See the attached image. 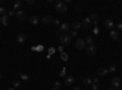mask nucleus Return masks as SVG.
I'll list each match as a JSON object with an SVG mask.
<instances>
[{"label":"nucleus","instance_id":"nucleus-18","mask_svg":"<svg viewBox=\"0 0 122 90\" xmlns=\"http://www.w3.org/2000/svg\"><path fill=\"white\" fill-rule=\"evenodd\" d=\"M21 7H22V3H21V1H16V3L14 4V10H17V11H20V10H21Z\"/></svg>","mask_w":122,"mask_h":90},{"label":"nucleus","instance_id":"nucleus-35","mask_svg":"<svg viewBox=\"0 0 122 90\" xmlns=\"http://www.w3.org/2000/svg\"><path fill=\"white\" fill-rule=\"evenodd\" d=\"M82 11H83L82 7H78V9H77V12H82Z\"/></svg>","mask_w":122,"mask_h":90},{"label":"nucleus","instance_id":"nucleus-2","mask_svg":"<svg viewBox=\"0 0 122 90\" xmlns=\"http://www.w3.org/2000/svg\"><path fill=\"white\" fill-rule=\"evenodd\" d=\"M71 39H72V38L70 37V34H61L60 42H61L62 45H68V44H71Z\"/></svg>","mask_w":122,"mask_h":90},{"label":"nucleus","instance_id":"nucleus-43","mask_svg":"<svg viewBox=\"0 0 122 90\" xmlns=\"http://www.w3.org/2000/svg\"><path fill=\"white\" fill-rule=\"evenodd\" d=\"M121 86H122V85H121Z\"/></svg>","mask_w":122,"mask_h":90},{"label":"nucleus","instance_id":"nucleus-10","mask_svg":"<svg viewBox=\"0 0 122 90\" xmlns=\"http://www.w3.org/2000/svg\"><path fill=\"white\" fill-rule=\"evenodd\" d=\"M90 26H92V21H90V18H89V17L84 18L83 21H82V27H84V28H89Z\"/></svg>","mask_w":122,"mask_h":90},{"label":"nucleus","instance_id":"nucleus-41","mask_svg":"<svg viewBox=\"0 0 122 90\" xmlns=\"http://www.w3.org/2000/svg\"><path fill=\"white\" fill-rule=\"evenodd\" d=\"M0 78H1V73H0Z\"/></svg>","mask_w":122,"mask_h":90},{"label":"nucleus","instance_id":"nucleus-26","mask_svg":"<svg viewBox=\"0 0 122 90\" xmlns=\"http://www.w3.org/2000/svg\"><path fill=\"white\" fill-rule=\"evenodd\" d=\"M6 14V9L4 7V6H1V7H0V15H1V16H4Z\"/></svg>","mask_w":122,"mask_h":90},{"label":"nucleus","instance_id":"nucleus-11","mask_svg":"<svg viewBox=\"0 0 122 90\" xmlns=\"http://www.w3.org/2000/svg\"><path fill=\"white\" fill-rule=\"evenodd\" d=\"M105 27L107 29H112L115 27V23H114L112 19H106V21H105Z\"/></svg>","mask_w":122,"mask_h":90},{"label":"nucleus","instance_id":"nucleus-29","mask_svg":"<svg viewBox=\"0 0 122 90\" xmlns=\"http://www.w3.org/2000/svg\"><path fill=\"white\" fill-rule=\"evenodd\" d=\"M14 15H16V12L14 11V9H12V10H10V11H9V16H14Z\"/></svg>","mask_w":122,"mask_h":90},{"label":"nucleus","instance_id":"nucleus-37","mask_svg":"<svg viewBox=\"0 0 122 90\" xmlns=\"http://www.w3.org/2000/svg\"><path fill=\"white\" fill-rule=\"evenodd\" d=\"M73 90H81L79 86H73Z\"/></svg>","mask_w":122,"mask_h":90},{"label":"nucleus","instance_id":"nucleus-22","mask_svg":"<svg viewBox=\"0 0 122 90\" xmlns=\"http://www.w3.org/2000/svg\"><path fill=\"white\" fill-rule=\"evenodd\" d=\"M92 89L93 90H99L100 89V84L99 83H93L92 84Z\"/></svg>","mask_w":122,"mask_h":90},{"label":"nucleus","instance_id":"nucleus-7","mask_svg":"<svg viewBox=\"0 0 122 90\" xmlns=\"http://www.w3.org/2000/svg\"><path fill=\"white\" fill-rule=\"evenodd\" d=\"M120 85H121V79L118 77H114L112 78V88L114 89L115 88H120Z\"/></svg>","mask_w":122,"mask_h":90},{"label":"nucleus","instance_id":"nucleus-8","mask_svg":"<svg viewBox=\"0 0 122 90\" xmlns=\"http://www.w3.org/2000/svg\"><path fill=\"white\" fill-rule=\"evenodd\" d=\"M107 73H109L107 68H105V67H100V68H98V74H99L100 77H104V76H106Z\"/></svg>","mask_w":122,"mask_h":90},{"label":"nucleus","instance_id":"nucleus-31","mask_svg":"<svg viewBox=\"0 0 122 90\" xmlns=\"http://www.w3.org/2000/svg\"><path fill=\"white\" fill-rule=\"evenodd\" d=\"M27 4H28V5H33L34 1H33V0H27Z\"/></svg>","mask_w":122,"mask_h":90},{"label":"nucleus","instance_id":"nucleus-5","mask_svg":"<svg viewBox=\"0 0 122 90\" xmlns=\"http://www.w3.org/2000/svg\"><path fill=\"white\" fill-rule=\"evenodd\" d=\"M110 38L112 39V40H118V38H120V33H118V31H116V29H112V31H110Z\"/></svg>","mask_w":122,"mask_h":90},{"label":"nucleus","instance_id":"nucleus-40","mask_svg":"<svg viewBox=\"0 0 122 90\" xmlns=\"http://www.w3.org/2000/svg\"><path fill=\"white\" fill-rule=\"evenodd\" d=\"M51 90H56V89H55V88H53V89H51Z\"/></svg>","mask_w":122,"mask_h":90},{"label":"nucleus","instance_id":"nucleus-32","mask_svg":"<svg viewBox=\"0 0 122 90\" xmlns=\"http://www.w3.org/2000/svg\"><path fill=\"white\" fill-rule=\"evenodd\" d=\"M65 74H66V72H65V69H64V71H61V72H60V76H61V77H64Z\"/></svg>","mask_w":122,"mask_h":90},{"label":"nucleus","instance_id":"nucleus-14","mask_svg":"<svg viewBox=\"0 0 122 90\" xmlns=\"http://www.w3.org/2000/svg\"><path fill=\"white\" fill-rule=\"evenodd\" d=\"M42 22H43V23H45V24H48V23H51V22H53V18H51V16L46 15V16H44V17L42 18Z\"/></svg>","mask_w":122,"mask_h":90},{"label":"nucleus","instance_id":"nucleus-20","mask_svg":"<svg viewBox=\"0 0 122 90\" xmlns=\"http://www.w3.org/2000/svg\"><path fill=\"white\" fill-rule=\"evenodd\" d=\"M60 57H61V60H62V61H67V60H68V55H67L66 52H61Z\"/></svg>","mask_w":122,"mask_h":90},{"label":"nucleus","instance_id":"nucleus-27","mask_svg":"<svg viewBox=\"0 0 122 90\" xmlns=\"http://www.w3.org/2000/svg\"><path fill=\"white\" fill-rule=\"evenodd\" d=\"M14 88L18 89L20 88V81H14Z\"/></svg>","mask_w":122,"mask_h":90},{"label":"nucleus","instance_id":"nucleus-3","mask_svg":"<svg viewBox=\"0 0 122 90\" xmlns=\"http://www.w3.org/2000/svg\"><path fill=\"white\" fill-rule=\"evenodd\" d=\"M76 47L79 49V50L86 49V42L83 40V39H77L76 40Z\"/></svg>","mask_w":122,"mask_h":90},{"label":"nucleus","instance_id":"nucleus-12","mask_svg":"<svg viewBox=\"0 0 122 90\" xmlns=\"http://www.w3.org/2000/svg\"><path fill=\"white\" fill-rule=\"evenodd\" d=\"M0 22L3 23V26H9V16L7 15H4L0 17Z\"/></svg>","mask_w":122,"mask_h":90},{"label":"nucleus","instance_id":"nucleus-24","mask_svg":"<svg viewBox=\"0 0 122 90\" xmlns=\"http://www.w3.org/2000/svg\"><path fill=\"white\" fill-rule=\"evenodd\" d=\"M54 88H55L56 90H60V89H61V83H60V82H55V83H54Z\"/></svg>","mask_w":122,"mask_h":90},{"label":"nucleus","instance_id":"nucleus-16","mask_svg":"<svg viewBox=\"0 0 122 90\" xmlns=\"http://www.w3.org/2000/svg\"><path fill=\"white\" fill-rule=\"evenodd\" d=\"M81 26H82V23L78 22V21H76V22H73V24H72V29H73V31H78V29L81 28Z\"/></svg>","mask_w":122,"mask_h":90},{"label":"nucleus","instance_id":"nucleus-17","mask_svg":"<svg viewBox=\"0 0 122 90\" xmlns=\"http://www.w3.org/2000/svg\"><path fill=\"white\" fill-rule=\"evenodd\" d=\"M29 22L32 23V24H37V23L39 22V18H38L37 16H30V18H29Z\"/></svg>","mask_w":122,"mask_h":90},{"label":"nucleus","instance_id":"nucleus-36","mask_svg":"<svg viewBox=\"0 0 122 90\" xmlns=\"http://www.w3.org/2000/svg\"><path fill=\"white\" fill-rule=\"evenodd\" d=\"M53 22H54V24H59V21H57V19H53Z\"/></svg>","mask_w":122,"mask_h":90},{"label":"nucleus","instance_id":"nucleus-25","mask_svg":"<svg viewBox=\"0 0 122 90\" xmlns=\"http://www.w3.org/2000/svg\"><path fill=\"white\" fill-rule=\"evenodd\" d=\"M107 71H109V72H115V71H116V66H115V65H111V66L107 68Z\"/></svg>","mask_w":122,"mask_h":90},{"label":"nucleus","instance_id":"nucleus-13","mask_svg":"<svg viewBox=\"0 0 122 90\" xmlns=\"http://www.w3.org/2000/svg\"><path fill=\"white\" fill-rule=\"evenodd\" d=\"M26 38H27V35H26L25 33H20V34L17 35V42H18V43H25V42H26Z\"/></svg>","mask_w":122,"mask_h":90},{"label":"nucleus","instance_id":"nucleus-1","mask_svg":"<svg viewBox=\"0 0 122 90\" xmlns=\"http://www.w3.org/2000/svg\"><path fill=\"white\" fill-rule=\"evenodd\" d=\"M55 9H56L57 12H61V14L66 12L67 10H68V9H67V5H66L64 1H57L56 5H55Z\"/></svg>","mask_w":122,"mask_h":90},{"label":"nucleus","instance_id":"nucleus-30","mask_svg":"<svg viewBox=\"0 0 122 90\" xmlns=\"http://www.w3.org/2000/svg\"><path fill=\"white\" fill-rule=\"evenodd\" d=\"M116 28L117 29H122V23H117L116 24Z\"/></svg>","mask_w":122,"mask_h":90},{"label":"nucleus","instance_id":"nucleus-42","mask_svg":"<svg viewBox=\"0 0 122 90\" xmlns=\"http://www.w3.org/2000/svg\"><path fill=\"white\" fill-rule=\"evenodd\" d=\"M117 90H122V89H117Z\"/></svg>","mask_w":122,"mask_h":90},{"label":"nucleus","instance_id":"nucleus-9","mask_svg":"<svg viewBox=\"0 0 122 90\" xmlns=\"http://www.w3.org/2000/svg\"><path fill=\"white\" fill-rule=\"evenodd\" d=\"M16 17H17V19H20V21H23V19L26 18V14H25V11H22V10L17 11V12H16Z\"/></svg>","mask_w":122,"mask_h":90},{"label":"nucleus","instance_id":"nucleus-15","mask_svg":"<svg viewBox=\"0 0 122 90\" xmlns=\"http://www.w3.org/2000/svg\"><path fill=\"white\" fill-rule=\"evenodd\" d=\"M73 82H75V78L73 77H67L65 79V85L66 86H70L71 84H73Z\"/></svg>","mask_w":122,"mask_h":90},{"label":"nucleus","instance_id":"nucleus-19","mask_svg":"<svg viewBox=\"0 0 122 90\" xmlns=\"http://www.w3.org/2000/svg\"><path fill=\"white\" fill-rule=\"evenodd\" d=\"M84 42H86L88 45H93V42H94V40H93V38H92V37H87Z\"/></svg>","mask_w":122,"mask_h":90},{"label":"nucleus","instance_id":"nucleus-33","mask_svg":"<svg viewBox=\"0 0 122 90\" xmlns=\"http://www.w3.org/2000/svg\"><path fill=\"white\" fill-rule=\"evenodd\" d=\"M93 83H99V78H93Z\"/></svg>","mask_w":122,"mask_h":90},{"label":"nucleus","instance_id":"nucleus-38","mask_svg":"<svg viewBox=\"0 0 122 90\" xmlns=\"http://www.w3.org/2000/svg\"><path fill=\"white\" fill-rule=\"evenodd\" d=\"M7 90H15V88H9Z\"/></svg>","mask_w":122,"mask_h":90},{"label":"nucleus","instance_id":"nucleus-4","mask_svg":"<svg viewBox=\"0 0 122 90\" xmlns=\"http://www.w3.org/2000/svg\"><path fill=\"white\" fill-rule=\"evenodd\" d=\"M86 51H87V54L88 55H95V52H97V47L94 46V45H88L87 47H86Z\"/></svg>","mask_w":122,"mask_h":90},{"label":"nucleus","instance_id":"nucleus-21","mask_svg":"<svg viewBox=\"0 0 122 90\" xmlns=\"http://www.w3.org/2000/svg\"><path fill=\"white\" fill-rule=\"evenodd\" d=\"M84 84H86V85L93 84V78H89V77H88V78H86V79H84Z\"/></svg>","mask_w":122,"mask_h":90},{"label":"nucleus","instance_id":"nucleus-6","mask_svg":"<svg viewBox=\"0 0 122 90\" xmlns=\"http://www.w3.org/2000/svg\"><path fill=\"white\" fill-rule=\"evenodd\" d=\"M70 24L68 23H62L60 26V33H66V32H70Z\"/></svg>","mask_w":122,"mask_h":90},{"label":"nucleus","instance_id":"nucleus-23","mask_svg":"<svg viewBox=\"0 0 122 90\" xmlns=\"http://www.w3.org/2000/svg\"><path fill=\"white\" fill-rule=\"evenodd\" d=\"M77 31H73V29H71V31H70V37L71 38H75V37H77Z\"/></svg>","mask_w":122,"mask_h":90},{"label":"nucleus","instance_id":"nucleus-28","mask_svg":"<svg viewBox=\"0 0 122 90\" xmlns=\"http://www.w3.org/2000/svg\"><path fill=\"white\" fill-rule=\"evenodd\" d=\"M97 17H98V15H97V14H92L89 18H90V21H92V19H94V21H95V19H97Z\"/></svg>","mask_w":122,"mask_h":90},{"label":"nucleus","instance_id":"nucleus-34","mask_svg":"<svg viewBox=\"0 0 122 90\" xmlns=\"http://www.w3.org/2000/svg\"><path fill=\"white\" fill-rule=\"evenodd\" d=\"M59 51L60 52H64V47L62 46H59Z\"/></svg>","mask_w":122,"mask_h":90},{"label":"nucleus","instance_id":"nucleus-39","mask_svg":"<svg viewBox=\"0 0 122 90\" xmlns=\"http://www.w3.org/2000/svg\"><path fill=\"white\" fill-rule=\"evenodd\" d=\"M110 90H115V89H114V88H110Z\"/></svg>","mask_w":122,"mask_h":90}]
</instances>
